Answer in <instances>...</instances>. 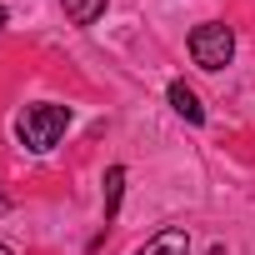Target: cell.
<instances>
[{
	"mask_svg": "<svg viewBox=\"0 0 255 255\" xmlns=\"http://www.w3.org/2000/svg\"><path fill=\"white\" fill-rule=\"evenodd\" d=\"M65 125H70V105H25L15 115V140L35 155L55 150L60 135H65Z\"/></svg>",
	"mask_w": 255,
	"mask_h": 255,
	"instance_id": "1",
	"label": "cell"
},
{
	"mask_svg": "<svg viewBox=\"0 0 255 255\" xmlns=\"http://www.w3.org/2000/svg\"><path fill=\"white\" fill-rule=\"evenodd\" d=\"M190 60H195L200 70H225V65L235 60V30L220 25V20L195 25V30H190Z\"/></svg>",
	"mask_w": 255,
	"mask_h": 255,
	"instance_id": "2",
	"label": "cell"
},
{
	"mask_svg": "<svg viewBox=\"0 0 255 255\" xmlns=\"http://www.w3.org/2000/svg\"><path fill=\"white\" fill-rule=\"evenodd\" d=\"M135 255H190V235H185L180 225H165V230H155Z\"/></svg>",
	"mask_w": 255,
	"mask_h": 255,
	"instance_id": "3",
	"label": "cell"
},
{
	"mask_svg": "<svg viewBox=\"0 0 255 255\" xmlns=\"http://www.w3.org/2000/svg\"><path fill=\"white\" fill-rule=\"evenodd\" d=\"M170 105H175V115H180V120L205 125V105H200V95H195L185 80H170Z\"/></svg>",
	"mask_w": 255,
	"mask_h": 255,
	"instance_id": "4",
	"label": "cell"
},
{
	"mask_svg": "<svg viewBox=\"0 0 255 255\" xmlns=\"http://www.w3.org/2000/svg\"><path fill=\"white\" fill-rule=\"evenodd\" d=\"M60 5H65V20L70 25H95L105 15V0H60Z\"/></svg>",
	"mask_w": 255,
	"mask_h": 255,
	"instance_id": "5",
	"label": "cell"
},
{
	"mask_svg": "<svg viewBox=\"0 0 255 255\" xmlns=\"http://www.w3.org/2000/svg\"><path fill=\"white\" fill-rule=\"evenodd\" d=\"M120 195H125V165H110V170H105V220H115Z\"/></svg>",
	"mask_w": 255,
	"mask_h": 255,
	"instance_id": "6",
	"label": "cell"
},
{
	"mask_svg": "<svg viewBox=\"0 0 255 255\" xmlns=\"http://www.w3.org/2000/svg\"><path fill=\"white\" fill-rule=\"evenodd\" d=\"M0 255H15V250H10V245H0Z\"/></svg>",
	"mask_w": 255,
	"mask_h": 255,
	"instance_id": "7",
	"label": "cell"
},
{
	"mask_svg": "<svg viewBox=\"0 0 255 255\" xmlns=\"http://www.w3.org/2000/svg\"><path fill=\"white\" fill-rule=\"evenodd\" d=\"M0 25H5V5H0Z\"/></svg>",
	"mask_w": 255,
	"mask_h": 255,
	"instance_id": "8",
	"label": "cell"
}]
</instances>
